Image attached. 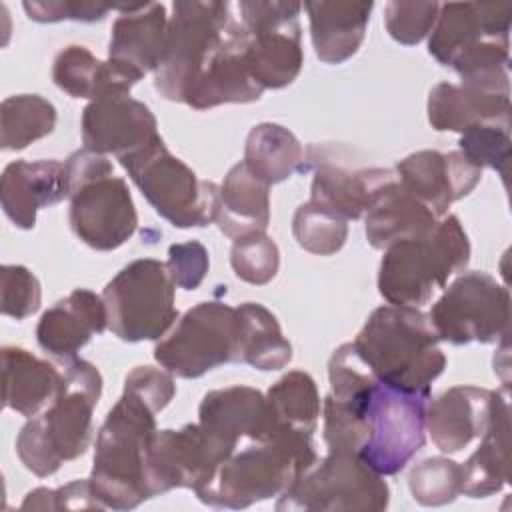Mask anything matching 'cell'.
<instances>
[{"label": "cell", "mask_w": 512, "mask_h": 512, "mask_svg": "<svg viewBox=\"0 0 512 512\" xmlns=\"http://www.w3.org/2000/svg\"><path fill=\"white\" fill-rule=\"evenodd\" d=\"M238 312V362L256 370H280L292 360V344L284 338L276 316L258 302H244Z\"/></svg>", "instance_id": "35"}, {"label": "cell", "mask_w": 512, "mask_h": 512, "mask_svg": "<svg viewBox=\"0 0 512 512\" xmlns=\"http://www.w3.org/2000/svg\"><path fill=\"white\" fill-rule=\"evenodd\" d=\"M390 490L352 452H332L304 470L276 502V510L306 512H376L388 508Z\"/></svg>", "instance_id": "9"}, {"label": "cell", "mask_w": 512, "mask_h": 512, "mask_svg": "<svg viewBox=\"0 0 512 512\" xmlns=\"http://www.w3.org/2000/svg\"><path fill=\"white\" fill-rule=\"evenodd\" d=\"M248 36L238 18L226 42L190 86L184 104L208 110L220 104H248L260 100L264 90L252 78L246 62Z\"/></svg>", "instance_id": "21"}, {"label": "cell", "mask_w": 512, "mask_h": 512, "mask_svg": "<svg viewBox=\"0 0 512 512\" xmlns=\"http://www.w3.org/2000/svg\"><path fill=\"white\" fill-rule=\"evenodd\" d=\"M40 302V282L28 268L16 264L0 268V310L4 316L24 320L38 312Z\"/></svg>", "instance_id": "42"}, {"label": "cell", "mask_w": 512, "mask_h": 512, "mask_svg": "<svg viewBox=\"0 0 512 512\" xmlns=\"http://www.w3.org/2000/svg\"><path fill=\"white\" fill-rule=\"evenodd\" d=\"M208 266V250L198 240L172 244L168 248L166 268L178 288L196 290L202 284Z\"/></svg>", "instance_id": "44"}, {"label": "cell", "mask_w": 512, "mask_h": 512, "mask_svg": "<svg viewBox=\"0 0 512 512\" xmlns=\"http://www.w3.org/2000/svg\"><path fill=\"white\" fill-rule=\"evenodd\" d=\"M270 434L314 438L320 418V394L308 372L292 370L266 392Z\"/></svg>", "instance_id": "33"}, {"label": "cell", "mask_w": 512, "mask_h": 512, "mask_svg": "<svg viewBox=\"0 0 512 512\" xmlns=\"http://www.w3.org/2000/svg\"><path fill=\"white\" fill-rule=\"evenodd\" d=\"M460 152L480 170L492 168L502 180L508 176L510 164V126L508 124H480L460 134Z\"/></svg>", "instance_id": "40"}, {"label": "cell", "mask_w": 512, "mask_h": 512, "mask_svg": "<svg viewBox=\"0 0 512 512\" xmlns=\"http://www.w3.org/2000/svg\"><path fill=\"white\" fill-rule=\"evenodd\" d=\"M64 198H68L64 162L16 160L2 172L0 204L16 228H34L38 210L54 206Z\"/></svg>", "instance_id": "22"}, {"label": "cell", "mask_w": 512, "mask_h": 512, "mask_svg": "<svg viewBox=\"0 0 512 512\" xmlns=\"http://www.w3.org/2000/svg\"><path fill=\"white\" fill-rule=\"evenodd\" d=\"M334 398L360 416L364 434L358 458L374 472L398 474L422 450L430 392H406L374 378L360 390Z\"/></svg>", "instance_id": "6"}, {"label": "cell", "mask_w": 512, "mask_h": 512, "mask_svg": "<svg viewBox=\"0 0 512 512\" xmlns=\"http://www.w3.org/2000/svg\"><path fill=\"white\" fill-rule=\"evenodd\" d=\"M156 362L178 378L238 362V312L224 302H200L190 308L154 348Z\"/></svg>", "instance_id": "12"}, {"label": "cell", "mask_w": 512, "mask_h": 512, "mask_svg": "<svg viewBox=\"0 0 512 512\" xmlns=\"http://www.w3.org/2000/svg\"><path fill=\"white\" fill-rule=\"evenodd\" d=\"M438 220L440 218L412 196L396 176L380 188L364 214V232L372 248L386 250L394 242L426 234Z\"/></svg>", "instance_id": "29"}, {"label": "cell", "mask_w": 512, "mask_h": 512, "mask_svg": "<svg viewBox=\"0 0 512 512\" xmlns=\"http://www.w3.org/2000/svg\"><path fill=\"white\" fill-rule=\"evenodd\" d=\"M124 388L138 394L156 412L164 410L176 394L172 374L154 366H136L134 370H130L124 380Z\"/></svg>", "instance_id": "46"}, {"label": "cell", "mask_w": 512, "mask_h": 512, "mask_svg": "<svg viewBox=\"0 0 512 512\" xmlns=\"http://www.w3.org/2000/svg\"><path fill=\"white\" fill-rule=\"evenodd\" d=\"M440 12L438 2H386L384 22L388 34L404 44L414 46L422 42L434 28Z\"/></svg>", "instance_id": "41"}, {"label": "cell", "mask_w": 512, "mask_h": 512, "mask_svg": "<svg viewBox=\"0 0 512 512\" xmlns=\"http://www.w3.org/2000/svg\"><path fill=\"white\" fill-rule=\"evenodd\" d=\"M292 234L300 248L318 256L336 254L348 238V220L318 202H304L292 218Z\"/></svg>", "instance_id": "37"}, {"label": "cell", "mask_w": 512, "mask_h": 512, "mask_svg": "<svg viewBox=\"0 0 512 512\" xmlns=\"http://www.w3.org/2000/svg\"><path fill=\"white\" fill-rule=\"evenodd\" d=\"M120 166L150 206L176 228H202L216 222L220 186L202 180L180 158L170 154L158 136L142 150L120 158Z\"/></svg>", "instance_id": "8"}, {"label": "cell", "mask_w": 512, "mask_h": 512, "mask_svg": "<svg viewBox=\"0 0 512 512\" xmlns=\"http://www.w3.org/2000/svg\"><path fill=\"white\" fill-rule=\"evenodd\" d=\"M198 426L222 464L234 454L240 440H266L270 416L266 396L250 386H228L210 390L198 408Z\"/></svg>", "instance_id": "16"}, {"label": "cell", "mask_w": 512, "mask_h": 512, "mask_svg": "<svg viewBox=\"0 0 512 512\" xmlns=\"http://www.w3.org/2000/svg\"><path fill=\"white\" fill-rule=\"evenodd\" d=\"M372 8L370 0L304 2L316 56L326 64H342L352 58L366 36Z\"/></svg>", "instance_id": "27"}, {"label": "cell", "mask_w": 512, "mask_h": 512, "mask_svg": "<svg viewBox=\"0 0 512 512\" xmlns=\"http://www.w3.org/2000/svg\"><path fill=\"white\" fill-rule=\"evenodd\" d=\"M216 224L232 240L266 232L270 224V186L244 162L234 164L224 176Z\"/></svg>", "instance_id": "31"}, {"label": "cell", "mask_w": 512, "mask_h": 512, "mask_svg": "<svg viewBox=\"0 0 512 512\" xmlns=\"http://www.w3.org/2000/svg\"><path fill=\"white\" fill-rule=\"evenodd\" d=\"M156 410L132 390L122 392L96 436L90 486L104 508L132 510L148 500L144 460L156 432Z\"/></svg>", "instance_id": "3"}, {"label": "cell", "mask_w": 512, "mask_h": 512, "mask_svg": "<svg viewBox=\"0 0 512 512\" xmlns=\"http://www.w3.org/2000/svg\"><path fill=\"white\" fill-rule=\"evenodd\" d=\"M62 386L54 400L32 416L16 438V454L36 476L58 472L82 456L94 432V408L102 394V374L82 358H64Z\"/></svg>", "instance_id": "1"}, {"label": "cell", "mask_w": 512, "mask_h": 512, "mask_svg": "<svg viewBox=\"0 0 512 512\" xmlns=\"http://www.w3.org/2000/svg\"><path fill=\"white\" fill-rule=\"evenodd\" d=\"M300 2L242 0L240 22L246 30V62L262 90H278L292 84L304 64Z\"/></svg>", "instance_id": "11"}, {"label": "cell", "mask_w": 512, "mask_h": 512, "mask_svg": "<svg viewBox=\"0 0 512 512\" xmlns=\"http://www.w3.org/2000/svg\"><path fill=\"white\" fill-rule=\"evenodd\" d=\"M506 398L478 386H452L426 408V432L444 454L468 448L490 428Z\"/></svg>", "instance_id": "19"}, {"label": "cell", "mask_w": 512, "mask_h": 512, "mask_svg": "<svg viewBox=\"0 0 512 512\" xmlns=\"http://www.w3.org/2000/svg\"><path fill=\"white\" fill-rule=\"evenodd\" d=\"M408 488L422 506H444L462 494V468L458 462L434 456L410 470Z\"/></svg>", "instance_id": "38"}, {"label": "cell", "mask_w": 512, "mask_h": 512, "mask_svg": "<svg viewBox=\"0 0 512 512\" xmlns=\"http://www.w3.org/2000/svg\"><path fill=\"white\" fill-rule=\"evenodd\" d=\"M70 228L98 252L120 248L138 228V214L126 182L114 174L96 178L70 194Z\"/></svg>", "instance_id": "14"}, {"label": "cell", "mask_w": 512, "mask_h": 512, "mask_svg": "<svg viewBox=\"0 0 512 512\" xmlns=\"http://www.w3.org/2000/svg\"><path fill=\"white\" fill-rule=\"evenodd\" d=\"M24 10L34 22H96L102 20L112 8L96 2H78V0H26Z\"/></svg>", "instance_id": "45"}, {"label": "cell", "mask_w": 512, "mask_h": 512, "mask_svg": "<svg viewBox=\"0 0 512 512\" xmlns=\"http://www.w3.org/2000/svg\"><path fill=\"white\" fill-rule=\"evenodd\" d=\"M120 16L112 24L108 58L136 70L142 78L156 72L168 30L166 6L142 2L120 6Z\"/></svg>", "instance_id": "26"}, {"label": "cell", "mask_w": 512, "mask_h": 512, "mask_svg": "<svg viewBox=\"0 0 512 512\" xmlns=\"http://www.w3.org/2000/svg\"><path fill=\"white\" fill-rule=\"evenodd\" d=\"M22 510H104L92 492L90 480H74L56 490L36 488L26 494Z\"/></svg>", "instance_id": "43"}, {"label": "cell", "mask_w": 512, "mask_h": 512, "mask_svg": "<svg viewBox=\"0 0 512 512\" xmlns=\"http://www.w3.org/2000/svg\"><path fill=\"white\" fill-rule=\"evenodd\" d=\"M152 110L130 94H108L92 100L82 112L84 148L114 154L118 160L142 150L158 138Z\"/></svg>", "instance_id": "17"}, {"label": "cell", "mask_w": 512, "mask_h": 512, "mask_svg": "<svg viewBox=\"0 0 512 512\" xmlns=\"http://www.w3.org/2000/svg\"><path fill=\"white\" fill-rule=\"evenodd\" d=\"M394 172L398 182L436 218L446 216L450 204L468 196L482 180V170L460 150H418L400 160Z\"/></svg>", "instance_id": "18"}, {"label": "cell", "mask_w": 512, "mask_h": 512, "mask_svg": "<svg viewBox=\"0 0 512 512\" xmlns=\"http://www.w3.org/2000/svg\"><path fill=\"white\" fill-rule=\"evenodd\" d=\"M236 22L238 16L230 2H174L162 58L154 72L158 94L170 102H184L190 86L226 42Z\"/></svg>", "instance_id": "7"}, {"label": "cell", "mask_w": 512, "mask_h": 512, "mask_svg": "<svg viewBox=\"0 0 512 512\" xmlns=\"http://www.w3.org/2000/svg\"><path fill=\"white\" fill-rule=\"evenodd\" d=\"M468 262L470 240L458 216L446 214L426 234L394 242L384 250L378 292L388 304L420 308Z\"/></svg>", "instance_id": "5"}, {"label": "cell", "mask_w": 512, "mask_h": 512, "mask_svg": "<svg viewBox=\"0 0 512 512\" xmlns=\"http://www.w3.org/2000/svg\"><path fill=\"white\" fill-rule=\"evenodd\" d=\"M428 318L440 342H496L508 336L510 294L486 272H464L436 300Z\"/></svg>", "instance_id": "13"}, {"label": "cell", "mask_w": 512, "mask_h": 512, "mask_svg": "<svg viewBox=\"0 0 512 512\" xmlns=\"http://www.w3.org/2000/svg\"><path fill=\"white\" fill-rule=\"evenodd\" d=\"M62 366L42 360L18 346L2 348V380L4 408L26 418L44 410L62 386Z\"/></svg>", "instance_id": "30"}, {"label": "cell", "mask_w": 512, "mask_h": 512, "mask_svg": "<svg viewBox=\"0 0 512 512\" xmlns=\"http://www.w3.org/2000/svg\"><path fill=\"white\" fill-rule=\"evenodd\" d=\"M318 460L314 438L272 434L234 450L196 492L212 508L240 510L280 496Z\"/></svg>", "instance_id": "4"}, {"label": "cell", "mask_w": 512, "mask_h": 512, "mask_svg": "<svg viewBox=\"0 0 512 512\" xmlns=\"http://www.w3.org/2000/svg\"><path fill=\"white\" fill-rule=\"evenodd\" d=\"M198 424L180 430H156L146 448L144 476L148 496H158L174 488L198 490L218 468Z\"/></svg>", "instance_id": "15"}, {"label": "cell", "mask_w": 512, "mask_h": 512, "mask_svg": "<svg viewBox=\"0 0 512 512\" xmlns=\"http://www.w3.org/2000/svg\"><path fill=\"white\" fill-rule=\"evenodd\" d=\"M54 84L72 98L98 100L108 94H130L142 76L114 60H98L84 46H66L54 58Z\"/></svg>", "instance_id": "28"}, {"label": "cell", "mask_w": 512, "mask_h": 512, "mask_svg": "<svg viewBox=\"0 0 512 512\" xmlns=\"http://www.w3.org/2000/svg\"><path fill=\"white\" fill-rule=\"evenodd\" d=\"M462 494L486 498L510 482V406L504 400L470 458L460 464Z\"/></svg>", "instance_id": "32"}, {"label": "cell", "mask_w": 512, "mask_h": 512, "mask_svg": "<svg viewBox=\"0 0 512 512\" xmlns=\"http://www.w3.org/2000/svg\"><path fill=\"white\" fill-rule=\"evenodd\" d=\"M428 122L438 132H466L480 124L510 126V88L438 82L428 96Z\"/></svg>", "instance_id": "23"}, {"label": "cell", "mask_w": 512, "mask_h": 512, "mask_svg": "<svg viewBox=\"0 0 512 512\" xmlns=\"http://www.w3.org/2000/svg\"><path fill=\"white\" fill-rule=\"evenodd\" d=\"M314 178L310 200L336 212L344 220L362 218L384 184L396 178L390 168H348L330 158H312Z\"/></svg>", "instance_id": "25"}, {"label": "cell", "mask_w": 512, "mask_h": 512, "mask_svg": "<svg viewBox=\"0 0 512 512\" xmlns=\"http://www.w3.org/2000/svg\"><path fill=\"white\" fill-rule=\"evenodd\" d=\"M174 280L164 262L138 258L102 290L108 328L124 342L158 340L178 318Z\"/></svg>", "instance_id": "10"}, {"label": "cell", "mask_w": 512, "mask_h": 512, "mask_svg": "<svg viewBox=\"0 0 512 512\" xmlns=\"http://www.w3.org/2000/svg\"><path fill=\"white\" fill-rule=\"evenodd\" d=\"M230 264L240 280L254 286H264L278 274L280 252L276 242L266 232L248 234L234 240Z\"/></svg>", "instance_id": "39"}, {"label": "cell", "mask_w": 512, "mask_h": 512, "mask_svg": "<svg viewBox=\"0 0 512 512\" xmlns=\"http://www.w3.org/2000/svg\"><path fill=\"white\" fill-rule=\"evenodd\" d=\"M64 168H66V182H68V198L80 186L112 174L110 160L104 154L92 152L88 148L76 150L74 154H70L64 162Z\"/></svg>", "instance_id": "47"}, {"label": "cell", "mask_w": 512, "mask_h": 512, "mask_svg": "<svg viewBox=\"0 0 512 512\" xmlns=\"http://www.w3.org/2000/svg\"><path fill=\"white\" fill-rule=\"evenodd\" d=\"M352 344L378 380L406 392H430L446 368L440 338L416 306L376 308Z\"/></svg>", "instance_id": "2"}, {"label": "cell", "mask_w": 512, "mask_h": 512, "mask_svg": "<svg viewBox=\"0 0 512 512\" xmlns=\"http://www.w3.org/2000/svg\"><path fill=\"white\" fill-rule=\"evenodd\" d=\"M56 126V108L38 94L8 96L0 104V146L22 150L48 136Z\"/></svg>", "instance_id": "36"}, {"label": "cell", "mask_w": 512, "mask_h": 512, "mask_svg": "<svg viewBox=\"0 0 512 512\" xmlns=\"http://www.w3.org/2000/svg\"><path fill=\"white\" fill-rule=\"evenodd\" d=\"M244 164L268 186L288 180L306 170L300 140L284 126L274 122L256 124L246 138Z\"/></svg>", "instance_id": "34"}, {"label": "cell", "mask_w": 512, "mask_h": 512, "mask_svg": "<svg viewBox=\"0 0 512 512\" xmlns=\"http://www.w3.org/2000/svg\"><path fill=\"white\" fill-rule=\"evenodd\" d=\"M108 328V314L102 296L88 288H76L48 308L38 326L40 348L56 358H72L94 334Z\"/></svg>", "instance_id": "24"}, {"label": "cell", "mask_w": 512, "mask_h": 512, "mask_svg": "<svg viewBox=\"0 0 512 512\" xmlns=\"http://www.w3.org/2000/svg\"><path fill=\"white\" fill-rule=\"evenodd\" d=\"M510 2H446L440 4L430 32L428 52L442 66H452L466 50L488 42L508 40Z\"/></svg>", "instance_id": "20"}]
</instances>
